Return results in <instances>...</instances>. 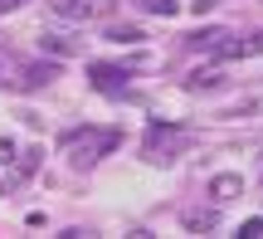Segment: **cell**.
Here are the masks:
<instances>
[{
    "label": "cell",
    "mask_w": 263,
    "mask_h": 239,
    "mask_svg": "<svg viewBox=\"0 0 263 239\" xmlns=\"http://www.w3.org/2000/svg\"><path fill=\"white\" fill-rule=\"evenodd\" d=\"M117 142H122L117 127H68V132L59 137V146L68 152V161H73L78 171H93L107 152H117Z\"/></svg>",
    "instance_id": "cell-1"
},
{
    "label": "cell",
    "mask_w": 263,
    "mask_h": 239,
    "mask_svg": "<svg viewBox=\"0 0 263 239\" xmlns=\"http://www.w3.org/2000/svg\"><path fill=\"white\" fill-rule=\"evenodd\" d=\"M185 146H190V132H185V127H176V122H151L141 152H146V161H161V166H166V161H176Z\"/></svg>",
    "instance_id": "cell-2"
},
{
    "label": "cell",
    "mask_w": 263,
    "mask_h": 239,
    "mask_svg": "<svg viewBox=\"0 0 263 239\" xmlns=\"http://www.w3.org/2000/svg\"><path fill=\"white\" fill-rule=\"evenodd\" d=\"M263 54V29H254V34H224L215 44V59L219 64H234V59H254Z\"/></svg>",
    "instance_id": "cell-3"
},
{
    "label": "cell",
    "mask_w": 263,
    "mask_h": 239,
    "mask_svg": "<svg viewBox=\"0 0 263 239\" xmlns=\"http://www.w3.org/2000/svg\"><path fill=\"white\" fill-rule=\"evenodd\" d=\"M132 73H137V64H88V83L98 93H122Z\"/></svg>",
    "instance_id": "cell-4"
},
{
    "label": "cell",
    "mask_w": 263,
    "mask_h": 239,
    "mask_svg": "<svg viewBox=\"0 0 263 239\" xmlns=\"http://www.w3.org/2000/svg\"><path fill=\"white\" fill-rule=\"evenodd\" d=\"M49 10L59 20H93L103 10V0H49Z\"/></svg>",
    "instance_id": "cell-5"
},
{
    "label": "cell",
    "mask_w": 263,
    "mask_h": 239,
    "mask_svg": "<svg viewBox=\"0 0 263 239\" xmlns=\"http://www.w3.org/2000/svg\"><path fill=\"white\" fill-rule=\"evenodd\" d=\"M215 83H224V64H219V59H215V68H200V73L185 78L190 93H205V88H215Z\"/></svg>",
    "instance_id": "cell-6"
},
{
    "label": "cell",
    "mask_w": 263,
    "mask_h": 239,
    "mask_svg": "<svg viewBox=\"0 0 263 239\" xmlns=\"http://www.w3.org/2000/svg\"><path fill=\"white\" fill-rule=\"evenodd\" d=\"M180 225H185L190 234H210V230L219 225V215H215V210H185V215H180Z\"/></svg>",
    "instance_id": "cell-7"
},
{
    "label": "cell",
    "mask_w": 263,
    "mask_h": 239,
    "mask_svg": "<svg viewBox=\"0 0 263 239\" xmlns=\"http://www.w3.org/2000/svg\"><path fill=\"white\" fill-rule=\"evenodd\" d=\"M239 191H244L239 176H215V181H210V195H215V200H234Z\"/></svg>",
    "instance_id": "cell-8"
},
{
    "label": "cell",
    "mask_w": 263,
    "mask_h": 239,
    "mask_svg": "<svg viewBox=\"0 0 263 239\" xmlns=\"http://www.w3.org/2000/svg\"><path fill=\"white\" fill-rule=\"evenodd\" d=\"M224 34H229V29H195V34L185 39V49H215Z\"/></svg>",
    "instance_id": "cell-9"
},
{
    "label": "cell",
    "mask_w": 263,
    "mask_h": 239,
    "mask_svg": "<svg viewBox=\"0 0 263 239\" xmlns=\"http://www.w3.org/2000/svg\"><path fill=\"white\" fill-rule=\"evenodd\" d=\"M54 73H59V64H29V68H25V83H29V88H44Z\"/></svg>",
    "instance_id": "cell-10"
},
{
    "label": "cell",
    "mask_w": 263,
    "mask_h": 239,
    "mask_svg": "<svg viewBox=\"0 0 263 239\" xmlns=\"http://www.w3.org/2000/svg\"><path fill=\"white\" fill-rule=\"evenodd\" d=\"M141 10H146V15H176L180 0H141Z\"/></svg>",
    "instance_id": "cell-11"
},
{
    "label": "cell",
    "mask_w": 263,
    "mask_h": 239,
    "mask_svg": "<svg viewBox=\"0 0 263 239\" xmlns=\"http://www.w3.org/2000/svg\"><path fill=\"white\" fill-rule=\"evenodd\" d=\"M39 44H44L49 54H73V49H78L73 39H59V34H44V39H39Z\"/></svg>",
    "instance_id": "cell-12"
},
{
    "label": "cell",
    "mask_w": 263,
    "mask_h": 239,
    "mask_svg": "<svg viewBox=\"0 0 263 239\" xmlns=\"http://www.w3.org/2000/svg\"><path fill=\"white\" fill-rule=\"evenodd\" d=\"M107 39H117V44H137L141 29H132V25H112V29H107Z\"/></svg>",
    "instance_id": "cell-13"
},
{
    "label": "cell",
    "mask_w": 263,
    "mask_h": 239,
    "mask_svg": "<svg viewBox=\"0 0 263 239\" xmlns=\"http://www.w3.org/2000/svg\"><path fill=\"white\" fill-rule=\"evenodd\" d=\"M39 171V152H25L20 156V176H34Z\"/></svg>",
    "instance_id": "cell-14"
},
{
    "label": "cell",
    "mask_w": 263,
    "mask_h": 239,
    "mask_svg": "<svg viewBox=\"0 0 263 239\" xmlns=\"http://www.w3.org/2000/svg\"><path fill=\"white\" fill-rule=\"evenodd\" d=\"M254 234H263V220H258V215H254V220H244V225H239V239H254Z\"/></svg>",
    "instance_id": "cell-15"
},
{
    "label": "cell",
    "mask_w": 263,
    "mask_h": 239,
    "mask_svg": "<svg viewBox=\"0 0 263 239\" xmlns=\"http://www.w3.org/2000/svg\"><path fill=\"white\" fill-rule=\"evenodd\" d=\"M15 5H25V0H0V15H5V10H15Z\"/></svg>",
    "instance_id": "cell-16"
},
{
    "label": "cell",
    "mask_w": 263,
    "mask_h": 239,
    "mask_svg": "<svg viewBox=\"0 0 263 239\" xmlns=\"http://www.w3.org/2000/svg\"><path fill=\"white\" fill-rule=\"evenodd\" d=\"M219 5V0H195V10H215Z\"/></svg>",
    "instance_id": "cell-17"
}]
</instances>
